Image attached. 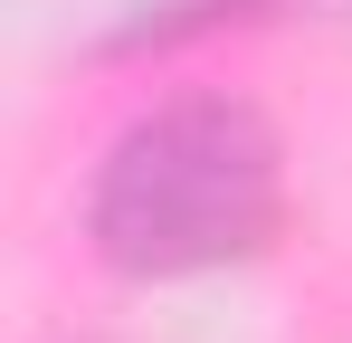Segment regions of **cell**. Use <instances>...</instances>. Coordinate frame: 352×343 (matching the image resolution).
<instances>
[{"instance_id": "6da1fadb", "label": "cell", "mask_w": 352, "mask_h": 343, "mask_svg": "<svg viewBox=\"0 0 352 343\" xmlns=\"http://www.w3.org/2000/svg\"><path fill=\"white\" fill-rule=\"evenodd\" d=\"M286 220V153L238 96H172L133 114L86 191V238L115 277H210L257 258Z\"/></svg>"}, {"instance_id": "7a4b0ae2", "label": "cell", "mask_w": 352, "mask_h": 343, "mask_svg": "<svg viewBox=\"0 0 352 343\" xmlns=\"http://www.w3.org/2000/svg\"><path fill=\"white\" fill-rule=\"evenodd\" d=\"M248 10H257V0H162V10H153V19H143L133 39H172V29H210V19H248Z\"/></svg>"}]
</instances>
